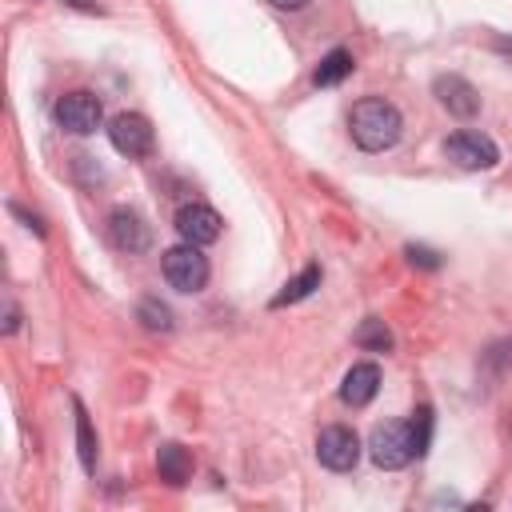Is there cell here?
<instances>
[{"mask_svg":"<svg viewBox=\"0 0 512 512\" xmlns=\"http://www.w3.org/2000/svg\"><path fill=\"white\" fill-rule=\"evenodd\" d=\"M428 440H432V408H420L408 420H384V424H376L372 436H368V456H372L376 468L396 472V468L412 464L416 456H424Z\"/></svg>","mask_w":512,"mask_h":512,"instance_id":"1","label":"cell"},{"mask_svg":"<svg viewBox=\"0 0 512 512\" xmlns=\"http://www.w3.org/2000/svg\"><path fill=\"white\" fill-rule=\"evenodd\" d=\"M348 132H352V144L356 148H364V152H388L400 140V132H404V116L384 96H364L348 112Z\"/></svg>","mask_w":512,"mask_h":512,"instance_id":"2","label":"cell"},{"mask_svg":"<svg viewBox=\"0 0 512 512\" xmlns=\"http://www.w3.org/2000/svg\"><path fill=\"white\" fill-rule=\"evenodd\" d=\"M160 272L176 292H200L208 284V256L196 244H176L160 256Z\"/></svg>","mask_w":512,"mask_h":512,"instance_id":"3","label":"cell"},{"mask_svg":"<svg viewBox=\"0 0 512 512\" xmlns=\"http://www.w3.org/2000/svg\"><path fill=\"white\" fill-rule=\"evenodd\" d=\"M108 140H112V148H116L120 156H128V160H140V156H148V152L156 148V132H152L148 116H140V112H120V116H112V120H108Z\"/></svg>","mask_w":512,"mask_h":512,"instance_id":"4","label":"cell"},{"mask_svg":"<svg viewBox=\"0 0 512 512\" xmlns=\"http://www.w3.org/2000/svg\"><path fill=\"white\" fill-rule=\"evenodd\" d=\"M316 460H320L328 472H348V468H356V460H360V436H356L348 424H328V428H320V436H316Z\"/></svg>","mask_w":512,"mask_h":512,"instance_id":"5","label":"cell"},{"mask_svg":"<svg viewBox=\"0 0 512 512\" xmlns=\"http://www.w3.org/2000/svg\"><path fill=\"white\" fill-rule=\"evenodd\" d=\"M444 156H448L452 164L476 172V168H496L500 148H496L492 136H484V132H468V128H464V132H452V136L444 140Z\"/></svg>","mask_w":512,"mask_h":512,"instance_id":"6","label":"cell"},{"mask_svg":"<svg viewBox=\"0 0 512 512\" xmlns=\"http://www.w3.org/2000/svg\"><path fill=\"white\" fill-rule=\"evenodd\" d=\"M104 120V104L96 92H68L56 100V124L64 132H76V136H88L96 132Z\"/></svg>","mask_w":512,"mask_h":512,"instance_id":"7","label":"cell"},{"mask_svg":"<svg viewBox=\"0 0 512 512\" xmlns=\"http://www.w3.org/2000/svg\"><path fill=\"white\" fill-rule=\"evenodd\" d=\"M220 228H224V220H220V212L208 208V204H184V208L176 212V232H180L184 244L204 248V244L220 240Z\"/></svg>","mask_w":512,"mask_h":512,"instance_id":"8","label":"cell"},{"mask_svg":"<svg viewBox=\"0 0 512 512\" xmlns=\"http://www.w3.org/2000/svg\"><path fill=\"white\" fill-rule=\"evenodd\" d=\"M108 236H112V244H116L120 252H148V244H152V228H148L144 216L132 212V208H112V216H108Z\"/></svg>","mask_w":512,"mask_h":512,"instance_id":"9","label":"cell"},{"mask_svg":"<svg viewBox=\"0 0 512 512\" xmlns=\"http://www.w3.org/2000/svg\"><path fill=\"white\" fill-rule=\"evenodd\" d=\"M432 92H436V100L452 112V116H460V120H472L476 112H480V92L464 80V76H436V84H432Z\"/></svg>","mask_w":512,"mask_h":512,"instance_id":"10","label":"cell"},{"mask_svg":"<svg viewBox=\"0 0 512 512\" xmlns=\"http://www.w3.org/2000/svg\"><path fill=\"white\" fill-rule=\"evenodd\" d=\"M376 392H380V368H376V364H352V368L344 372L340 400H344L348 408H364V404H372Z\"/></svg>","mask_w":512,"mask_h":512,"instance_id":"11","label":"cell"},{"mask_svg":"<svg viewBox=\"0 0 512 512\" xmlns=\"http://www.w3.org/2000/svg\"><path fill=\"white\" fill-rule=\"evenodd\" d=\"M156 472H160V480H168L172 488H180L188 476H192V456H188V448H180V444H160V452H156Z\"/></svg>","mask_w":512,"mask_h":512,"instance_id":"12","label":"cell"},{"mask_svg":"<svg viewBox=\"0 0 512 512\" xmlns=\"http://www.w3.org/2000/svg\"><path fill=\"white\" fill-rule=\"evenodd\" d=\"M320 288V264H308L300 276H292L276 296H272V308H284V304H296V300H304V296H312Z\"/></svg>","mask_w":512,"mask_h":512,"instance_id":"13","label":"cell"},{"mask_svg":"<svg viewBox=\"0 0 512 512\" xmlns=\"http://www.w3.org/2000/svg\"><path fill=\"white\" fill-rule=\"evenodd\" d=\"M348 72H352V52H348V48H332V52L320 60V68H316L312 80H316L320 88H332V84H340Z\"/></svg>","mask_w":512,"mask_h":512,"instance_id":"14","label":"cell"},{"mask_svg":"<svg viewBox=\"0 0 512 512\" xmlns=\"http://www.w3.org/2000/svg\"><path fill=\"white\" fill-rule=\"evenodd\" d=\"M352 340H356L360 348H368V352H392V332H388V324L376 320V316L360 320V328L352 332Z\"/></svg>","mask_w":512,"mask_h":512,"instance_id":"15","label":"cell"},{"mask_svg":"<svg viewBox=\"0 0 512 512\" xmlns=\"http://www.w3.org/2000/svg\"><path fill=\"white\" fill-rule=\"evenodd\" d=\"M76 408V444H80V464L84 472H96V436H92V424H88V412L80 400H72Z\"/></svg>","mask_w":512,"mask_h":512,"instance_id":"16","label":"cell"},{"mask_svg":"<svg viewBox=\"0 0 512 512\" xmlns=\"http://www.w3.org/2000/svg\"><path fill=\"white\" fill-rule=\"evenodd\" d=\"M136 320H140L148 332H172V308H168V304H160L156 296L140 300V308H136Z\"/></svg>","mask_w":512,"mask_h":512,"instance_id":"17","label":"cell"},{"mask_svg":"<svg viewBox=\"0 0 512 512\" xmlns=\"http://www.w3.org/2000/svg\"><path fill=\"white\" fill-rule=\"evenodd\" d=\"M408 260L420 268H440V256L432 248H420V244H408Z\"/></svg>","mask_w":512,"mask_h":512,"instance_id":"18","label":"cell"},{"mask_svg":"<svg viewBox=\"0 0 512 512\" xmlns=\"http://www.w3.org/2000/svg\"><path fill=\"white\" fill-rule=\"evenodd\" d=\"M268 4H276V8H284V12H296V8H304L308 0H268Z\"/></svg>","mask_w":512,"mask_h":512,"instance_id":"19","label":"cell"}]
</instances>
